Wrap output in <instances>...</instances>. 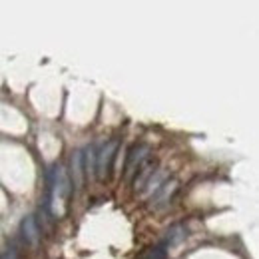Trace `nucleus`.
<instances>
[{
	"label": "nucleus",
	"instance_id": "f257e3e1",
	"mask_svg": "<svg viewBox=\"0 0 259 259\" xmlns=\"http://www.w3.org/2000/svg\"><path fill=\"white\" fill-rule=\"evenodd\" d=\"M118 152V140H110L106 142L100 152L96 154V162H94V174L100 182H106L112 174V165H114V158Z\"/></svg>",
	"mask_w": 259,
	"mask_h": 259
},
{
	"label": "nucleus",
	"instance_id": "f03ea898",
	"mask_svg": "<svg viewBox=\"0 0 259 259\" xmlns=\"http://www.w3.org/2000/svg\"><path fill=\"white\" fill-rule=\"evenodd\" d=\"M148 156H150V146L146 144H140V146H134L128 152V160H126V167H124V178L126 180H134V176L140 171V167L148 162Z\"/></svg>",
	"mask_w": 259,
	"mask_h": 259
},
{
	"label": "nucleus",
	"instance_id": "7ed1b4c3",
	"mask_svg": "<svg viewBox=\"0 0 259 259\" xmlns=\"http://www.w3.org/2000/svg\"><path fill=\"white\" fill-rule=\"evenodd\" d=\"M176 190H178V182L176 180L165 182L163 186H160L156 190V194L152 195V205L154 207H163L165 203H169V199H171V195L176 194Z\"/></svg>",
	"mask_w": 259,
	"mask_h": 259
},
{
	"label": "nucleus",
	"instance_id": "20e7f679",
	"mask_svg": "<svg viewBox=\"0 0 259 259\" xmlns=\"http://www.w3.org/2000/svg\"><path fill=\"white\" fill-rule=\"evenodd\" d=\"M84 152H74V156H72V186L76 188V190H80L82 188V184H84Z\"/></svg>",
	"mask_w": 259,
	"mask_h": 259
},
{
	"label": "nucleus",
	"instance_id": "39448f33",
	"mask_svg": "<svg viewBox=\"0 0 259 259\" xmlns=\"http://www.w3.org/2000/svg\"><path fill=\"white\" fill-rule=\"evenodd\" d=\"M20 231H22V237L26 239V243H30V245L38 243V239H40V226H38L36 218H32V215L24 218V222L20 226Z\"/></svg>",
	"mask_w": 259,
	"mask_h": 259
},
{
	"label": "nucleus",
	"instance_id": "423d86ee",
	"mask_svg": "<svg viewBox=\"0 0 259 259\" xmlns=\"http://www.w3.org/2000/svg\"><path fill=\"white\" fill-rule=\"evenodd\" d=\"M154 171H156V162H148L144 163L142 167H140V171L134 176V184H136V190L138 188H144L148 182H150V178L154 176Z\"/></svg>",
	"mask_w": 259,
	"mask_h": 259
},
{
	"label": "nucleus",
	"instance_id": "0eeeda50",
	"mask_svg": "<svg viewBox=\"0 0 259 259\" xmlns=\"http://www.w3.org/2000/svg\"><path fill=\"white\" fill-rule=\"evenodd\" d=\"M144 259H165V247H163V245H158V247L150 249Z\"/></svg>",
	"mask_w": 259,
	"mask_h": 259
},
{
	"label": "nucleus",
	"instance_id": "6e6552de",
	"mask_svg": "<svg viewBox=\"0 0 259 259\" xmlns=\"http://www.w3.org/2000/svg\"><path fill=\"white\" fill-rule=\"evenodd\" d=\"M0 259H18V257H16V253H14V251H6V253H2V255H0Z\"/></svg>",
	"mask_w": 259,
	"mask_h": 259
}]
</instances>
